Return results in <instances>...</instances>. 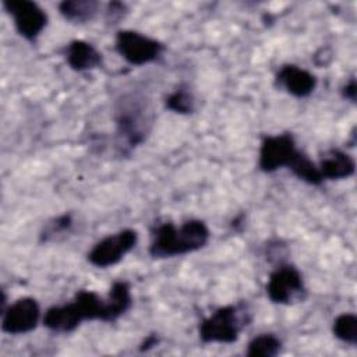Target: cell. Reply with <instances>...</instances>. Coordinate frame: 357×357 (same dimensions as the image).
<instances>
[{
  "label": "cell",
  "instance_id": "1",
  "mask_svg": "<svg viewBox=\"0 0 357 357\" xmlns=\"http://www.w3.org/2000/svg\"><path fill=\"white\" fill-rule=\"evenodd\" d=\"M208 240L209 229L199 219H190L180 227L166 222L153 229L149 254L152 258L184 255L204 248Z\"/></svg>",
  "mask_w": 357,
  "mask_h": 357
},
{
  "label": "cell",
  "instance_id": "2",
  "mask_svg": "<svg viewBox=\"0 0 357 357\" xmlns=\"http://www.w3.org/2000/svg\"><path fill=\"white\" fill-rule=\"evenodd\" d=\"M114 121L119 135L134 148L142 144L151 128V119L144 99L127 95L116 106Z\"/></svg>",
  "mask_w": 357,
  "mask_h": 357
},
{
  "label": "cell",
  "instance_id": "3",
  "mask_svg": "<svg viewBox=\"0 0 357 357\" xmlns=\"http://www.w3.org/2000/svg\"><path fill=\"white\" fill-rule=\"evenodd\" d=\"M245 311L238 305H225L202 319L198 326L199 339L204 343H233L250 319H244Z\"/></svg>",
  "mask_w": 357,
  "mask_h": 357
},
{
  "label": "cell",
  "instance_id": "4",
  "mask_svg": "<svg viewBox=\"0 0 357 357\" xmlns=\"http://www.w3.org/2000/svg\"><path fill=\"white\" fill-rule=\"evenodd\" d=\"M116 52L132 66H144L158 60L165 46L141 32L132 29H121L116 33Z\"/></svg>",
  "mask_w": 357,
  "mask_h": 357
},
{
  "label": "cell",
  "instance_id": "5",
  "mask_svg": "<svg viewBox=\"0 0 357 357\" xmlns=\"http://www.w3.org/2000/svg\"><path fill=\"white\" fill-rule=\"evenodd\" d=\"M138 241V233L132 229H123L98 241L86 258L96 268H107L120 262Z\"/></svg>",
  "mask_w": 357,
  "mask_h": 357
},
{
  "label": "cell",
  "instance_id": "6",
  "mask_svg": "<svg viewBox=\"0 0 357 357\" xmlns=\"http://www.w3.org/2000/svg\"><path fill=\"white\" fill-rule=\"evenodd\" d=\"M3 7L13 17L17 32L28 42H35L47 24V14L31 0H6Z\"/></svg>",
  "mask_w": 357,
  "mask_h": 357
},
{
  "label": "cell",
  "instance_id": "7",
  "mask_svg": "<svg viewBox=\"0 0 357 357\" xmlns=\"http://www.w3.org/2000/svg\"><path fill=\"white\" fill-rule=\"evenodd\" d=\"M297 151L290 132L266 135L261 141L258 166L265 173H273L280 167H287Z\"/></svg>",
  "mask_w": 357,
  "mask_h": 357
},
{
  "label": "cell",
  "instance_id": "8",
  "mask_svg": "<svg viewBox=\"0 0 357 357\" xmlns=\"http://www.w3.org/2000/svg\"><path fill=\"white\" fill-rule=\"evenodd\" d=\"M304 282L300 271L293 265H280L271 272L266 283V294L275 304H290L304 293Z\"/></svg>",
  "mask_w": 357,
  "mask_h": 357
},
{
  "label": "cell",
  "instance_id": "9",
  "mask_svg": "<svg viewBox=\"0 0 357 357\" xmlns=\"http://www.w3.org/2000/svg\"><path fill=\"white\" fill-rule=\"evenodd\" d=\"M39 318L38 301L32 297H21L1 312V331L10 335H24L38 326Z\"/></svg>",
  "mask_w": 357,
  "mask_h": 357
},
{
  "label": "cell",
  "instance_id": "10",
  "mask_svg": "<svg viewBox=\"0 0 357 357\" xmlns=\"http://www.w3.org/2000/svg\"><path fill=\"white\" fill-rule=\"evenodd\" d=\"M275 84L296 98H307L314 92L317 78L314 74L301 67L284 64L276 73Z\"/></svg>",
  "mask_w": 357,
  "mask_h": 357
},
{
  "label": "cell",
  "instance_id": "11",
  "mask_svg": "<svg viewBox=\"0 0 357 357\" xmlns=\"http://www.w3.org/2000/svg\"><path fill=\"white\" fill-rule=\"evenodd\" d=\"M66 60L70 68L84 73L100 66L102 53L92 43L82 39H75L71 40L66 47Z\"/></svg>",
  "mask_w": 357,
  "mask_h": 357
},
{
  "label": "cell",
  "instance_id": "12",
  "mask_svg": "<svg viewBox=\"0 0 357 357\" xmlns=\"http://www.w3.org/2000/svg\"><path fill=\"white\" fill-rule=\"evenodd\" d=\"M318 169L324 180H342L354 174L356 162L349 153L340 149H328L322 155Z\"/></svg>",
  "mask_w": 357,
  "mask_h": 357
},
{
  "label": "cell",
  "instance_id": "13",
  "mask_svg": "<svg viewBox=\"0 0 357 357\" xmlns=\"http://www.w3.org/2000/svg\"><path fill=\"white\" fill-rule=\"evenodd\" d=\"M99 7L100 4L93 0H64L59 4L60 14L74 24L91 21L99 11Z\"/></svg>",
  "mask_w": 357,
  "mask_h": 357
},
{
  "label": "cell",
  "instance_id": "14",
  "mask_svg": "<svg viewBox=\"0 0 357 357\" xmlns=\"http://www.w3.org/2000/svg\"><path fill=\"white\" fill-rule=\"evenodd\" d=\"M107 304H109V311L112 315V321H117L123 314H126L131 304H132V296H131V287L130 283L126 280H116L107 296Z\"/></svg>",
  "mask_w": 357,
  "mask_h": 357
},
{
  "label": "cell",
  "instance_id": "15",
  "mask_svg": "<svg viewBox=\"0 0 357 357\" xmlns=\"http://www.w3.org/2000/svg\"><path fill=\"white\" fill-rule=\"evenodd\" d=\"M289 170H291V173L305 181L307 184L311 185H321L324 181V177L318 169V165H315L304 152H301L300 149L297 151V153L294 155V158L291 159V162L287 166Z\"/></svg>",
  "mask_w": 357,
  "mask_h": 357
},
{
  "label": "cell",
  "instance_id": "16",
  "mask_svg": "<svg viewBox=\"0 0 357 357\" xmlns=\"http://www.w3.org/2000/svg\"><path fill=\"white\" fill-rule=\"evenodd\" d=\"M282 349L280 339L273 333H261L252 337L247 346L248 357H275Z\"/></svg>",
  "mask_w": 357,
  "mask_h": 357
},
{
  "label": "cell",
  "instance_id": "17",
  "mask_svg": "<svg viewBox=\"0 0 357 357\" xmlns=\"http://www.w3.org/2000/svg\"><path fill=\"white\" fill-rule=\"evenodd\" d=\"M165 107L178 113V114H190L195 110V99L188 85H178L172 93H169L165 99Z\"/></svg>",
  "mask_w": 357,
  "mask_h": 357
},
{
  "label": "cell",
  "instance_id": "18",
  "mask_svg": "<svg viewBox=\"0 0 357 357\" xmlns=\"http://www.w3.org/2000/svg\"><path fill=\"white\" fill-rule=\"evenodd\" d=\"M332 332L336 339H339L350 346H356V343H357V317L350 312L337 315L333 321Z\"/></svg>",
  "mask_w": 357,
  "mask_h": 357
},
{
  "label": "cell",
  "instance_id": "19",
  "mask_svg": "<svg viewBox=\"0 0 357 357\" xmlns=\"http://www.w3.org/2000/svg\"><path fill=\"white\" fill-rule=\"evenodd\" d=\"M73 226V216L71 213H63L54 219H52L50 222H47V225L45 226L43 231L40 233V240L42 241H50L54 237H57L59 234L68 231Z\"/></svg>",
  "mask_w": 357,
  "mask_h": 357
},
{
  "label": "cell",
  "instance_id": "20",
  "mask_svg": "<svg viewBox=\"0 0 357 357\" xmlns=\"http://www.w3.org/2000/svg\"><path fill=\"white\" fill-rule=\"evenodd\" d=\"M127 13V7L123 3L119 1H112L107 4V10H106V17L109 22H116L119 20H121L124 17V14Z\"/></svg>",
  "mask_w": 357,
  "mask_h": 357
},
{
  "label": "cell",
  "instance_id": "21",
  "mask_svg": "<svg viewBox=\"0 0 357 357\" xmlns=\"http://www.w3.org/2000/svg\"><path fill=\"white\" fill-rule=\"evenodd\" d=\"M356 93H357V85H356V79L350 78L349 82H346V85L342 88V95L343 98L356 102Z\"/></svg>",
  "mask_w": 357,
  "mask_h": 357
},
{
  "label": "cell",
  "instance_id": "22",
  "mask_svg": "<svg viewBox=\"0 0 357 357\" xmlns=\"http://www.w3.org/2000/svg\"><path fill=\"white\" fill-rule=\"evenodd\" d=\"M156 343H158V337H156L155 335H151V336H148V337H146V340L144 342V344H142L141 350H148V349H151V347L156 346Z\"/></svg>",
  "mask_w": 357,
  "mask_h": 357
}]
</instances>
